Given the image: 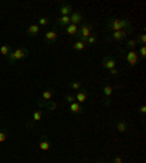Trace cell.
Returning <instances> with one entry per match:
<instances>
[{
    "label": "cell",
    "instance_id": "4",
    "mask_svg": "<svg viewBox=\"0 0 146 163\" xmlns=\"http://www.w3.org/2000/svg\"><path fill=\"white\" fill-rule=\"evenodd\" d=\"M131 31H133V29H121V31H115V32H111V35L108 36V40L120 42V41L126 40V36H127V35H130V34H131Z\"/></svg>",
    "mask_w": 146,
    "mask_h": 163
},
{
    "label": "cell",
    "instance_id": "7",
    "mask_svg": "<svg viewBox=\"0 0 146 163\" xmlns=\"http://www.w3.org/2000/svg\"><path fill=\"white\" fill-rule=\"evenodd\" d=\"M82 19H83V16H82L80 12H72L70 13V23H73V25H78L79 26V23L82 22Z\"/></svg>",
    "mask_w": 146,
    "mask_h": 163
},
{
    "label": "cell",
    "instance_id": "20",
    "mask_svg": "<svg viewBox=\"0 0 146 163\" xmlns=\"http://www.w3.org/2000/svg\"><path fill=\"white\" fill-rule=\"evenodd\" d=\"M85 47H86V44L82 42V41H76L75 44H73V48H75L76 51H82V49H85Z\"/></svg>",
    "mask_w": 146,
    "mask_h": 163
},
{
    "label": "cell",
    "instance_id": "24",
    "mask_svg": "<svg viewBox=\"0 0 146 163\" xmlns=\"http://www.w3.org/2000/svg\"><path fill=\"white\" fill-rule=\"evenodd\" d=\"M137 55H139V58H145V57H146V45H140Z\"/></svg>",
    "mask_w": 146,
    "mask_h": 163
},
{
    "label": "cell",
    "instance_id": "19",
    "mask_svg": "<svg viewBox=\"0 0 146 163\" xmlns=\"http://www.w3.org/2000/svg\"><path fill=\"white\" fill-rule=\"evenodd\" d=\"M42 115H44V112H42V109H36L34 114H32V121L34 122H36V121H40L41 118H42Z\"/></svg>",
    "mask_w": 146,
    "mask_h": 163
},
{
    "label": "cell",
    "instance_id": "8",
    "mask_svg": "<svg viewBox=\"0 0 146 163\" xmlns=\"http://www.w3.org/2000/svg\"><path fill=\"white\" fill-rule=\"evenodd\" d=\"M40 148L42 150V152H48V150L51 148V143H50V140H48V137H47V135H42V137H41Z\"/></svg>",
    "mask_w": 146,
    "mask_h": 163
},
{
    "label": "cell",
    "instance_id": "5",
    "mask_svg": "<svg viewBox=\"0 0 146 163\" xmlns=\"http://www.w3.org/2000/svg\"><path fill=\"white\" fill-rule=\"evenodd\" d=\"M126 61L129 63V64L133 67L137 64L139 61V55H137V51H135V49H129V51L126 53Z\"/></svg>",
    "mask_w": 146,
    "mask_h": 163
},
{
    "label": "cell",
    "instance_id": "10",
    "mask_svg": "<svg viewBox=\"0 0 146 163\" xmlns=\"http://www.w3.org/2000/svg\"><path fill=\"white\" fill-rule=\"evenodd\" d=\"M69 108H70V112H72V114H75V115H79V114H82V112H83L82 105H80V104H78V102L70 104V105H69Z\"/></svg>",
    "mask_w": 146,
    "mask_h": 163
},
{
    "label": "cell",
    "instance_id": "17",
    "mask_svg": "<svg viewBox=\"0 0 146 163\" xmlns=\"http://www.w3.org/2000/svg\"><path fill=\"white\" fill-rule=\"evenodd\" d=\"M115 128H117L120 133H126V131H127V128H129V124H127L126 121H118Z\"/></svg>",
    "mask_w": 146,
    "mask_h": 163
},
{
    "label": "cell",
    "instance_id": "6",
    "mask_svg": "<svg viewBox=\"0 0 146 163\" xmlns=\"http://www.w3.org/2000/svg\"><path fill=\"white\" fill-rule=\"evenodd\" d=\"M102 67L107 69V70H113V69H115V58L110 57V55H105V57L102 58Z\"/></svg>",
    "mask_w": 146,
    "mask_h": 163
},
{
    "label": "cell",
    "instance_id": "2",
    "mask_svg": "<svg viewBox=\"0 0 146 163\" xmlns=\"http://www.w3.org/2000/svg\"><path fill=\"white\" fill-rule=\"evenodd\" d=\"M28 54H29V49H27V48H16V49H13V51H10V54L7 55V61H9V64H13V63L18 61V60L27 58Z\"/></svg>",
    "mask_w": 146,
    "mask_h": 163
},
{
    "label": "cell",
    "instance_id": "18",
    "mask_svg": "<svg viewBox=\"0 0 146 163\" xmlns=\"http://www.w3.org/2000/svg\"><path fill=\"white\" fill-rule=\"evenodd\" d=\"M57 23L60 25V26H67V25L70 23V16H60L57 19Z\"/></svg>",
    "mask_w": 146,
    "mask_h": 163
},
{
    "label": "cell",
    "instance_id": "3",
    "mask_svg": "<svg viewBox=\"0 0 146 163\" xmlns=\"http://www.w3.org/2000/svg\"><path fill=\"white\" fill-rule=\"evenodd\" d=\"M92 31V25H88V23H82L79 26V32H78V36H79V41L85 42L86 44V40L89 38V36L92 35L91 34Z\"/></svg>",
    "mask_w": 146,
    "mask_h": 163
},
{
    "label": "cell",
    "instance_id": "27",
    "mask_svg": "<svg viewBox=\"0 0 146 163\" xmlns=\"http://www.w3.org/2000/svg\"><path fill=\"white\" fill-rule=\"evenodd\" d=\"M136 40H137V44L145 45V42H146V35H145V34H140V35H139V38H136Z\"/></svg>",
    "mask_w": 146,
    "mask_h": 163
},
{
    "label": "cell",
    "instance_id": "29",
    "mask_svg": "<svg viewBox=\"0 0 146 163\" xmlns=\"http://www.w3.org/2000/svg\"><path fill=\"white\" fill-rule=\"evenodd\" d=\"M95 42H96V36L95 35H91L89 38L86 40V44H89V45H94Z\"/></svg>",
    "mask_w": 146,
    "mask_h": 163
},
{
    "label": "cell",
    "instance_id": "33",
    "mask_svg": "<svg viewBox=\"0 0 146 163\" xmlns=\"http://www.w3.org/2000/svg\"><path fill=\"white\" fill-rule=\"evenodd\" d=\"M110 73H111L113 76H118V70H117V69H113V70H110Z\"/></svg>",
    "mask_w": 146,
    "mask_h": 163
},
{
    "label": "cell",
    "instance_id": "13",
    "mask_svg": "<svg viewBox=\"0 0 146 163\" xmlns=\"http://www.w3.org/2000/svg\"><path fill=\"white\" fill-rule=\"evenodd\" d=\"M27 34L29 35V36H36L40 34V26L36 23H32V25H29L28 26V29H27Z\"/></svg>",
    "mask_w": 146,
    "mask_h": 163
},
{
    "label": "cell",
    "instance_id": "14",
    "mask_svg": "<svg viewBox=\"0 0 146 163\" xmlns=\"http://www.w3.org/2000/svg\"><path fill=\"white\" fill-rule=\"evenodd\" d=\"M66 32L72 36H78V32H79V26L78 25H73V23H69L66 26Z\"/></svg>",
    "mask_w": 146,
    "mask_h": 163
},
{
    "label": "cell",
    "instance_id": "21",
    "mask_svg": "<svg viewBox=\"0 0 146 163\" xmlns=\"http://www.w3.org/2000/svg\"><path fill=\"white\" fill-rule=\"evenodd\" d=\"M10 51H12V48H10L7 44H5V45L0 47V53H2L3 55H9V54H10Z\"/></svg>",
    "mask_w": 146,
    "mask_h": 163
},
{
    "label": "cell",
    "instance_id": "30",
    "mask_svg": "<svg viewBox=\"0 0 146 163\" xmlns=\"http://www.w3.org/2000/svg\"><path fill=\"white\" fill-rule=\"evenodd\" d=\"M7 140V133L6 131H0V143H3Z\"/></svg>",
    "mask_w": 146,
    "mask_h": 163
},
{
    "label": "cell",
    "instance_id": "11",
    "mask_svg": "<svg viewBox=\"0 0 146 163\" xmlns=\"http://www.w3.org/2000/svg\"><path fill=\"white\" fill-rule=\"evenodd\" d=\"M58 12H60V15H62V16H70V13H72V5L63 3L62 6H60Z\"/></svg>",
    "mask_w": 146,
    "mask_h": 163
},
{
    "label": "cell",
    "instance_id": "16",
    "mask_svg": "<svg viewBox=\"0 0 146 163\" xmlns=\"http://www.w3.org/2000/svg\"><path fill=\"white\" fill-rule=\"evenodd\" d=\"M102 93H104L105 98H110V96L114 93V86H110V84L104 86V87H102Z\"/></svg>",
    "mask_w": 146,
    "mask_h": 163
},
{
    "label": "cell",
    "instance_id": "26",
    "mask_svg": "<svg viewBox=\"0 0 146 163\" xmlns=\"http://www.w3.org/2000/svg\"><path fill=\"white\" fill-rule=\"evenodd\" d=\"M36 25H38V26H47V25H48V19L47 18H40Z\"/></svg>",
    "mask_w": 146,
    "mask_h": 163
},
{
    "label": "cell",
    "instance_id": "23",
    "mask_svg": "<svg viewBox=\"0 0 146 163\" xmlns=\"http://www.w3.org/2000/svg\"><path fill=\"white\" fill-rule=\"evenodd\" d=\"M136 45H137V40H136V38L129 40V41L126 42V48H127V49H133V48H135Z\"/></svg>",
    "mask_w": 146,
    "mask_h": 163
},
{
    "label": "cell",
    "instance_id": "32",
    "mask_svg": "<svg viewBox=\"0 0 146 163\" xmlns=\"http://www.w3.org/2000/svg\"><path fill=\"white\" fill-rule=\"evenodd\" d=\"M139 111H140V114H142V115H145V112H146V106H145V105H142V106L139 108Z\"/></svg>",
    "mask_w": 146,
    "mask_h": 163
},
{
    "label": "cell",
    "instance_id": "22",
    "mask_svg": "<svg viewBox=\"0 0 146 163\" xmlns=\"http://www.w3.org/2000/svg\"><path fill=\"white\" fill-rule=\"evenodd\" d=\"M69 86L72 87V89H75V90H80V87H82V83L79 80H73L69 83Z\"/></svg>",
    "mask_w": 146,
    "mask_h": 163
},
{
    "label": "cell",
    "instance_id": "12",
    "mask_svg": "<svg viewBox=\"0 0 146 163\" xmlns=\"http://www.w3.org/2000/svg\"><path fill=\"white\" fill-rule=\"evenodd\" d=\"M88 99V92L86 90H78V95L75 96V101L78 104H83Z\"/></svg>",
    "mask_w": 146,
    "mask_h": 163
},
{
    "label": "cell",
    "instance_id": "15",
    "mask_svg": "<svg viewBox=\"0 0 146 163\" xmlns=\"http://www.w3.org/2000/svg\"><path fill=\"white\" fill-rule=\"evenodd\" d=\"M53 95H54V90H51V89L44 90V92H42V95H41V101H44V102L50 101V99L53 98Z\"/></svg>",
    "mask_w": 146,
    "mask_h": 163
},
{
    "label": "cell",
    "instance_id": "25",
    "mask_svg": "<svg viewBox=\"0 0 146 163\" xmlns=\"http://www.w3.org/2000/svg\"><path fill=\"white\" fill-rule=\"evenodd\" d=\"M45 108H48L50 111H54V109H57V104L54 101H50L48 104H45Z\"/></svg>",
    "mask_w": 146,
    "mask_h": 163
},
{
    "label": "cell",
    "instance_id": "1",
    "mask_svg": "<svg viewBox=\"0 0 146 163\" xmlns=\"http://www.w3.org/2000/svg\"><path fill=\"white\" fill-rule=\"evenodd\" d=\"M107 28L111 31V32L121 31V29H133V28H131V23H130L127 19H117V18L108 19V22H107Z\"/></svg>",
    "mask_w": 146,
    "mask_h": 163
},
{
    "label": "cell",
    "instance_id": "9",
    "mask_svg": "<svg viewBox=\"0 0 146 163\" xmlns=\"http://www.w3.org/2000/svg\"><path fill=\"white\" fill-rule=\"evenodd\" d=\"M44 36H45V41H47L48 44L56 42V41H57V38H58V35H57V32H56V31H47V32L44 34Z\"/></svg>",
    "mask_w": 146,
    "mask_h": 163
},
{
    "label": "cell",
    "instance_id": "31",
    "mask_svg": "<svg viewBox=\"0 0 146 163\" xmlns=\"http://www.w3.org/2000/svg\"><path fill=\"white\" fill-rule=\"evenodd\" d=\"M113 163H123V159H121L120 156H115V157L113 159Z\"/></svg>",
    "mask_w": 146,
    "mask_h": 163
},
{
    "label": "cell",
    "instance_id": "34",
    "mask_svg": "<svg viewBox=\"0 0 146 163\" xmlns=\"http://www.w3.org/2000/svg\"><path fill=\"white\" fill-rule=\"evenodd\" d=\"M95 163H104V162H101V160H98V162H95Z\"/></svg>",
    "mask_w": 146,
    "mask_h": 163
},
{
    "label": "cell",
    "instance_id": "28",
    "mask_svg": "<svg viewBox=\"0 0 146 163\" xmlns=\"http://www.w3.org/2000/svg\"><path fill=\"white\" fill-rule=\"evenodd\" d=\"M64 101L70 105V104L75 102V96H73V95H66V96H64Z\"/></svg>",
    "mask_w": 146,
    "mask_h": 163
}]
</instances>
